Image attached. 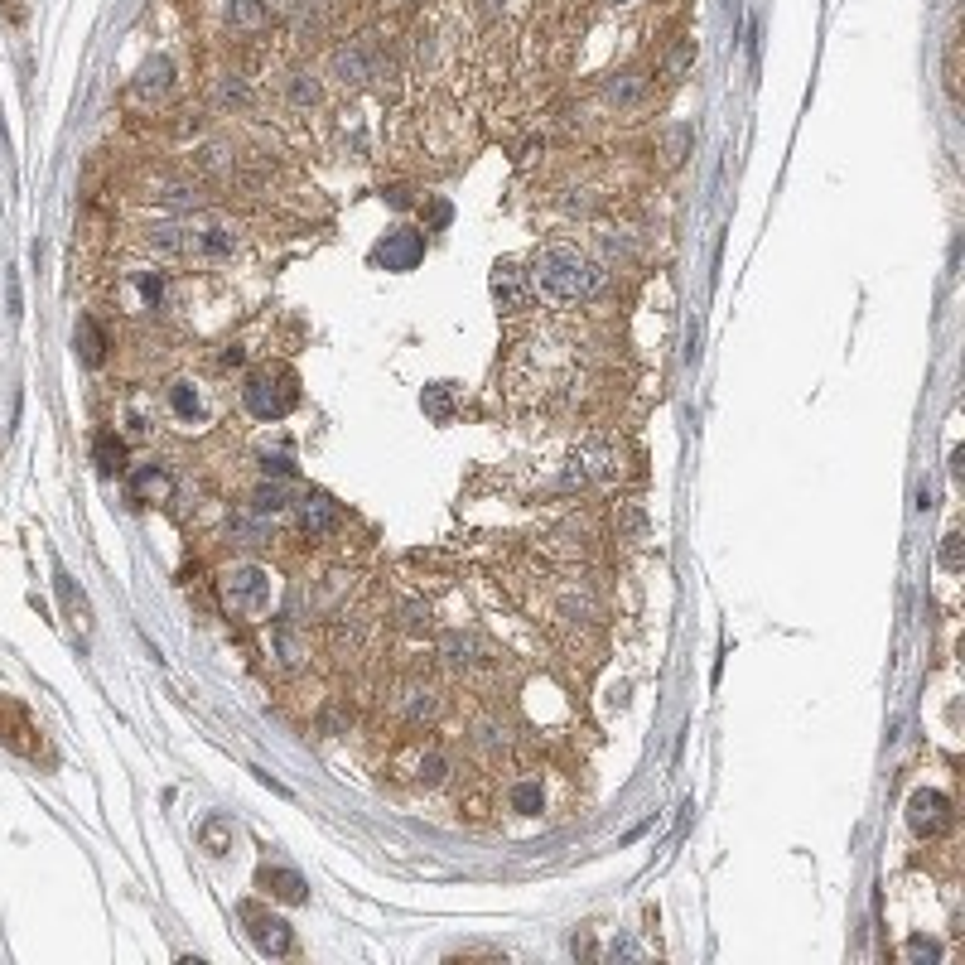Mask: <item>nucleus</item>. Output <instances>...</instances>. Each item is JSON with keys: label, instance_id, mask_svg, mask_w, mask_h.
Segmentation results:
<instances>
[{"label": "nucleus", "instance_id": "7ed1b4c3", "mask_svg": "<svg viewBox=\"0 0 965 965\" xmlns=\"http://www.w3.org/2000/svg\"><path fill=\"white\" fill-rule=\"evenodd\" d=\"M218 589H222V604L232 608L237 618H266L271 604H276V575H271L266 565H256V560L227 565Z\"/></svg>", "mask_w": 965, "mask_h": 965}, {"label": "nucleus", "instance_id": "aec40b11", "mask_svg": "<svg viewBox=\"0 0 965 965\" xmlns=\"http://www.w3.org/2000/svg\"><path fill=\"white\" fill-rule=\"evenodd\" d=\"M227 25H232V34H266L271 5L266 0H227Z\"/></svg>", "mask_w": 965, "mask_h": 965}, {"label": "nucleus", "instance_id": "393cba45", "mask_svg": "<svg viewBox=\"0 0 965 965\" xmlns=\"http://www.w3.org/2000/svg\"><path fill=\"white\" fill-rule=\"evenodd\" d=\"M213 107L218 111H247L251 107V83L242 78V73H218L213 78Z\"/></svg>", "mask_w": 965, "mask_h": 965}, {"label": "nucleus", "instance_id": "20e7f679", "mask_svg": "<svg viewBox=\"0 0 965 965\" xmlns=\"http://www.w3.org/2000/svg\"><path fill=\"white\" fill-rule=\"evenodd\" d=\"M116 300H121V309H131V314H160L169 300V276L155 271V266H136V271L121 276Z\"/></svg>", "mask_w": 965, "mask_h": 965}, {"label": "nucleus", "instance_id": "4468645a", "mask_svg": "<svg viewBox=\"0 0 965 965\" xmlns=\"http://www.w3.org/2000/svg\"><path fill=\"white\" fill-rule=\"evenodd\" d=\"M483 657H488V647L473 633H440V662L449 671H473Z\"/></svg>", "mask_w": 965, "mask_h": 965}, {"label": "nucleus", "instance_id": "79ce46f5", "mask_svg": "<svg viewBox=\"0 0 965 965\" xmlns=\"http://www.w3.org/2000/svg\"><path fill=\"white\" fill-rule=\"evenodd\" d=\"M908 961H917V965H922V961H941V946H937V941H927V937H912L908 941Z\"/></svg>", "mask_w": 965, "mask_h": 965}, {"label": "nucleus", "instance_id": "412c9836", "mask_svg": "<svg viewBox=\"0 0 965 965\" xmlns=\"http://www.w3.org/2000/svg\"><path fill=\"white\" fill-rule=\"evenodd\" d=\"M193 169H198L203 179H232V174H237V155H232V145L208 140V145L193 150Z\"/></svg>", "mask_w": 965, "mask_h": 965}, {"label": "nucleus", "instance_id": "f257e3e1", "mask_svg": "<svg viewBox=\"0 0 965 965\" xmlns=\"http://www.w3.org/2000/svg\"><path fill=\"white\" fill-rule=\"evenodd\" d=\"M526 280H531V290H536L546 304L565 309V304L589 300V295L599 290L604 271H599L579 247H546V251H536Z\"/></svg>", "mask_w": 965, "mask_h": 965}, {"label": "nucleus", "instance_id": "7c9ffc66", "mask_svg": "<svg viewBox=\"0 0 965 965\" xmlns=\"http://www.w3.org/2000/svg\"><path fill=\"white\" fill-rule=\"evenodd\" d=\"M150 198L165 203L169 213H189V208H198V189L184 184V179H160V184H150Z\"/></svg>", "mask_w": 965, "mask_h": 965}, {"label": "nucleus", "instance_id": "09e8293b", "mask_svg": "<svg viewBox=\"0 0 965 965\" xmlns=\"http://www.w3.org/2000/svg\"><path fill=\"white\" fill-rule=\"evenodd\" d=\"M613 956H623V961H633V956H637V946H633V941H628V937H623V941H613Z\"/></svg>", "mask_w": 965, "mask_h": 965}, {"label": "nucleus", "instance_id": "58836bf2", "mask_svg": "<svg viewBox=\"0 0 965 965\" xmlns=\"http://www.w3.org/2000/svg\"><path fill=\"white\" fill-rule=\"evenodd\" d=\"M941 73H946V97L961 102V44H956V34L946 39V68Z\"/></svg>", "mask_w": 965, "mask_h": 965}, {"label": "nucleus", "instance_id": "a19ab883", "mask_svg": "<svg viewBox=\"0 0 965 965\" xmlns=\"http://www.w3.org/2000/svg\"><path fill=\"white\" fill-rule=\"evenodd\" d=\"M401 628H406V633H425V628H430V604L411 599V604L401 608Z\"/></svg>", "mask_w": 965, "mask_h": 965}, {"label": "nucleus", "instance_id": "c9c22d12", "mask_svg": "<svg viewBox=\"0 0 965 965\" xmlns=\"http://www.w3.org/2000/svg\"><path fill=\"white\" fill-rule=\"evenodd\" d=\"M690 63H695V39L676 34V44H671V49H666V58H662V73H666V78H681Z\"/></svg>", "mask_w": 965, "mask_h": 965}, {"label": "nucleus", "instance_id": "473e14b6", "mask_svg": "<svg viewBox=\"0 0 965 965\" xmlns=\"http://www.w3.org/2000/svg\"><path fill=\"white\" fill-rule=\"evenodd\" d=\"M469 739H473V748H478V753H488V758H502V753L512 748L507 729H502V719H478Z\"/></svg>", "mask_w": 965, "mask_h": 965}, {"label": "nucleus", "instance_id": "a878e982", "mask_svg": "<svg viewBox=\"0 0 965 965\" xmlns=\"http://www.w3.org/2000/svg\"><path fill=\"white\" fill-rule=\"evenodd\" d=\"M541 806H546L541 777H517V782L507 787V811H512V816H541Z\"/></svg>", "mask_w": 965, "mask_h": 965}, {"label": "nucleus", "instance_id": "f704fd0d", "mask_svg": "<svg viewBox=\"0 0 965 965\" xmlns=\"http://www.w3.org/2000/svg\"><path fill=\"white\" fill-rule=\"evenodd\" d=\"M329 642H333V652H353V647L362 642V618L338 613V618H333V628H329Z\"/></svg>", "mask_w": 965, "mask_h": 965}, {"label": "nucleus", "instance_id": "bb28decb", "mask_svg": "<svg viewBox=\"0 0 965 965\" xmlns=\"http://www.w3.org/2000/svg\"><path fill=\"white\" fill-rule=\"evenodd\" d=\"M73 343H78V358H83L87 367H102V362H107L111 343H107V333H102V324H97L92 314L78 319V338H73Z\"/></svg>", "mask_w": 965, "mask_h": 965}, {"label": "nucleus", "instance_id": "f3484780", "mask_svg": "<svg viewBox=\"0 0 965 965\" xmlns=\"http://www.w3.org/2000/svg\"><path fill=\"white\" fill-rule=\"evenodd\" d=\"M271 652H276V662L285 666V671H300V666L309 662V637H304L290 618H280L276 633H271Z\"/></svg>", "mask_w": 965, "mask_h": 965}, {"label": "nucleus", "instance_id": "2eb2a0df", "mask_svg": "<svg viewBox=\"0 0 965 965\" xmlns=\"http://www.w3.org/2000/svg\"><path fill=\"white\" fill-rule=\"evenodd\" d=\"M401 715H406V724H435L444 715V695L435 686H425V681H415L401 695Z\"/></svg>", "mask_w": 965, "mask_h": 965}, {"label": "nucleus", "instance_id": "dca6fc26", "mask_svg": "<svg viewBox=\"0 0 965 965\" xmlns=\"http://www.w3.org/2000/svg\"><path fill=\"white\" fill-rule=\"evenodd\" d=\"M165 406H169V415H174V420H179L184 430H193V425L203 420V391H198V382L179 377V382H169Z\"/></svg>", "mask_w": 965, "mask_h": 965}, {"label": "nucleus", "instance_id": "1a4fd4ad", "mask_svg": "<svg viewBox=\"0 0 965 965\" xmlns=\"http://www.w3.org/2000/svg\"><path fill=\"white\" fill-rule=\"evenodd\" d=\"M338 526H343V507L329 493L300 497V531L309 541H329V536H338Z\"/></svg>", "mask_w": 965, "mask_h": 965}, {"label": "nucleus", "instance_id": "c03bdc74", "mask_svg": "<svg viewBox=\"0 0 965 965\" xmlns=\"http://www.w3.org/2000/svg\"><path fill=\"white\" fill-rule=\"evenodd\" d=\"M382 198L391 203V208H411V203H415V189H411V184H391V189H382Z\"/></svg>", "mask_w": 965, "mask_h": 965}, {"label": "nucleus", "instance_id": "37998d69", "mask_svg": "<svg viewBox=\"0 0 965 965\" xmlns=\"http://www.w3.org/2000/svg\"><path fill=\"white\" fill-rule=\"evenodd\" d=\"M941 565H946V570H961V531H951V536H946V546H941Z\"/></svg>", "mask_w": 965, "mask_h": 965}, {"label": "nucleus", "instance_id": "c85d7f7f", "mask_svg": "<svg viewBox=\"0 0 965 965\" xmlns=\"http://www.w3.org/2000/svg\"><path fill=\"white\" fill-rule=\"evenodd\" d=\"M92 459H97V469L116 478V473H126V440L116 435V430H97V440H92Z\"/></svg>", "mask_w": 965, "mask_h": 965}, {"label": "nucleus", "instance_id": "f03ea898", "mask_svg": "<svg viewBox=\"0 0 965 965\" xmlns=\"http://www.w3.org/2000/svg\"><path fill=\"white\" fill-rule=\"evenodd\" d=\"M242 406H247L251 420H285V415L300 406V377L285 367V362H271V367H256L247 372L242 382Z\"/></svg>", "mask_w": 965, "mask_h": 965}, {"label": "nucleus", "instance_id": "c756f323", "mask_svg": "<svg viewBox=\"0 0 965 965\" xmlns=\"http://www.w3.org/2000/svg\"><path fill=\"white\" fill-rule=\"evenodd\" d=\"M145 247L160 251V256H189V227H179V222H155V227L145 232Z\"/></svg>", "mask_w": 965, "mask_h": 965}, {"label": "nucleus", "instance_id": "49530a36", "mask_svg": "<svg viewBox=\"0 0 965 965\" xmlns=\"http://www.w3.org/2000/svg\"><path fill=\"white\" fill-rule=\"evenodd\" d=\"M343 724H348V710H338V705H333V710H324V719H319V729H324V734H338Z\"/></svg>", "mask_w": 965, "mask_h": 965}, {"label": "nucleus", "instance_id": "a18cd8bd", "mask_svg": "<svg viewBox=\"0 0 965 965\" xmlns=\"http://www.w3.org/2000/svg\"><path fill=\"white\" fill-rule=\"evenodd\" d=\"M449 218H454V213H449V203H444V198H435V203L425 208V222H430V227H449Z\"/></svg>", "mask_w": 965, "mask_h": 965}, {"label": "nucleus", "instance_id": "423d86ee", "mask_svg": "<svg viewBox=\"0 0 965 965\" xmlns=\"http://www.w3.org/2000/svg\"><path fill=\"white\" fill-rule=\"evenodd\" d=\"M242 922H247V937L256 941L261 956H290L295 937H290V922H280L276 912L256 908V903H242Z\"/></svg>", "mask_w": 965, "mask_h": 965}, {"label": "nucleus", "instance_id": "cd10ccee", "mask_svg": "<svg viewBox=\"0 0 965 965\" xmlns=\"http://www.w3.org/2000/svg\"><path fill=\"white\" fill-rule=\"evenodd\" d=\"M193 835H198V845H203L208 855H227L232 840H237V826H232V816H203Z\"/></svg>", "mask_w": 965, "mask_h": 965}, {"label": "nucleus", "instance_id": "ea45409f", "mask_svg": "<svg viewBox=\"0 0 965 965\" xmlns=\"http://www.w3.org/2000/svg\"><path fill=\"white\" fill-rule=\"evenodd\" d=\"M690 140H695V131H690V126H676V131H666L662 155H666V165H671V169H676V165H681V160H686Z\"/></svg>", "mask_w": 965, "mask_h": 965}, {"label": "nucleus", "instance_id": "6ab92c4d", "mask_svg": "<svg viewBox=\"0 0 965 965\" xmlns=\"http://www.w3.org/2000/svg\"><path fill=\"white\" fill-rule=\"evenodd\" d=\"M256 883H261L276 903H304V898H309V883H304L295 869H280V864H266V869L256 874Z\"/></svg>", "mask_w": 965, "mask_h": 965}, {"label": "nucleus", "instance_id": "9b49d317", "mask_svg": "<svg viewBox=\"0 0 965 965\" xmlns=\"http://www.w3.org/2000/svg\"><path fill=\"white\" fill-rule=\"evenodd\" d=\"M232 251H237V237H232V227H222V222H208V227L189 232V256L203 261V266L232 261Z\"/></svg>", "mask_w": 965, "mask_h": 965}, {"label": "nucleus", "instance_id": "0eeeda50", "mask_svg": "<svg viewBox=\"0 0 965 965\" xmlns=\"http://www.w3.org/2000/svg\"><path fill=\"white\" fill-rule=\"evenodd\" d=\"M329 78L338 87H348V92H358V87L372 83V49H367V39H348V44H338L329 54Z\"/></svg>", "mask_w": 965, "mask_h": 965}, {"label": "nucleus", "instance_id": "6e6552de", "mask_svg": "<svg viewBox=\"0 0 965 965\" xmlns=\"http://www.w3.org/2000/svg\"><path fill=\"white\" fill-rule=\"evenodd\" d=\"M372 261H377L382 271H415V266L425 261V237L411 232V227H391L382 242H377Z\"/></svg>", "mask_w": 965, "mask_h": 965}, {"label": "nucleus", "instance_id": "b1692460", "mask_svg": "<svg viewBox=\"0 0 965 965\" xmlns=\"http://www.w3.org/2000/svg\"><path fill=\"white\" fill-rule=\"evenodd\" d=\"M449 753L444 748H420L415 753V768H411V777H415V787H425V792H435V787H444L449 782Z\"/></svg>", "mask_w": 965, "mask_h": 965}, {"label": "nucleus", "instance_id": "f8f14e48", "mask_svg": "<svg viewBox=\"0 0 965 965\" xmlns=\"http://www.w3.org/2000/svg\"><path fill=\"white\" fill-rule=\"evenodd\" d=\"M647 97H652V78H647V73L623 68V73H608V78H604V102H608V107L637 111Z\"/></svg>", "mask_w": 965, "mask_h": 965}, {"label": "nucleus", "instance_id": "2f4dec72", "mask_svg": "<svg viewBox=\"0 0 965 965\" xmlns=\"http://www.w3.org/2000/svg\"><path fill=\"white\" fill-rule=\"evenodd\" d=\"M290 34H295V44H300V49H314V44H324V34H329V25H324V10H319L314 0H309V5H300V10H295V29H290Z\"/></svg>", "mask_w": 965, "mask_h": 965}, {"label": "nucleus", "instance_id": "e433bc0d", "mask_svg": "<svg viewBox=\"0 0 965 965\" xmlns=\"http://www.w3.org/2000/svg\"><path fill=\"white\" fill-rule=\"evenodd\" d=\"M420 406H425V415H430V420H440V425H444V420L454 415V396H449V386L435 382V386H425Z\"/></svg>", "mask_w": 965, "mask_h": 965}, {"label": "nucleus", "instance_id": "4c0bfd02", "mask_svg": "<svg viewBox=\"0 0 965 965\" xmlns=\"http://www.w3.org/2000/svg\"><path fill=\"white\" fill-rule=\"evenodd\" d=\"M227 536H237V546H261L266 541V517H237V522L227 526Z\"/></svg>", "mask_w": 965, "mask_h": 965}, {"label": "nucleus", "instance_id": "a211bd4d", "mask_svg": "<svg viewBox=\"0 0 965 965\" xmlns=\"http://www.w3.org/2000/svg\"><path fill=\"white\" fill-rule=\"evenodd\" d=\"M280 92H285V102L295 111H314L324 102V83H319V73H309V68H290V73L280 78Z\"/></svg>", "mask_w": 965, "mask_h": 965}, {"label": "nucleus", "instance_id": "4be33fe9", "mask_svg": "<svg viewBox=\"0 0 965 965\" xmlns=\"http://www.w3.org/2000/svg\"><path fill=\"white\" fill-rule=\"evenodd\" d=\"M493 300L507 309V314H517L526 304V285H522V271H517V261H497L493 266Z\"/></svg>", "mask_w": 965, "mask_h": 965}, {"label": "nucleus", "instance_id": "de8ad7c7", "mask_svg": "<svg viewBox=\"0 0 965 965\" xmlns=\"http://www.w3.org/2000/svg\"><path fill=\"white\" fill-rule=\"evenodd\" d=\"M242 362H247V348H237V343L222 348V367H242Z\"/></svg>", "mask_w": 965, "mask_h": 965}, {"label": "nucleus", "instance_id": "3c124183", "mask_svg": "<svg viewBox=\"0 0 965 965\" xmlns=\"http://www.w3.org/2000/svg\"><path fill=\"white\" fill-rule=\"evenodd\" d=\"M0 5H10V0H0Z\"/></svg>", "mask_w": 965, "mask_h": 965}, {"label": "nucleus", "instance_id": "ddd939ff", "mask_svg": "<svg viewBox=\"0 0 965 965\" xmlns=\"http://www.w3.org/2000/svg\"><path fill=\"white\" fill-rule=\"evenodd\" d=\"M174 497V478L165 464H136L131 469V502H169Z\"/></svg>", "mask_w": 965, "mask_h": 965}, {"label": "nucleus", "instance_id": "72a5a7b5", "mask_svg": "<svg viewBox=\"0 0 965 965\" xmlns=\"http://www.w3.org/2000/svg\"><path fill=\"white\" fill-rule=\"evenodd\" d=\"M247 502H251V512H256V517H280V512H285V502H290V493H285L280 483L266 478V483H256V488H251Z\"/></svg>", "mask_w": 965, "mask_h": 965}, {"label": "nucleus", "instance_id": "5701e85b", "mask_svg": "<svg viewBox=\"0 0 965 965\" xmlns=\"http://www.w3.org/2000/svg\"><path fill=\"white\" fill-rule=\"evenodd\" d=\"M121 425H126V435L145 440V435L155 430V396H150V391H131V396L121 401Z\"/></svg>", "mask_w": 965, "mask_h": 965}, {"label": "nucleus", "instance_id": "39448f33", "mask_svg": "<svg viewBox=\"0 0 965 965\" xmlns=\"http://www.w3.org/2000/svg\"><path fill=\"white\" fill-rule=\"evenodd\" d=\"M951 797L937 792V787H922V792H912L908 797V826L922 835V840H937L951 830Z\"/></svg>", "mask_w": 965, "mask_h": 965}, {"label": "nucleus", "instance_id": "9d476101", "mask_svg": "<svg viewBox=\"0 0 965 965\" xmlns=\"http://www.w3.org/2000/svg\"><path fill=\"white\" fill-rule=\"evenodd\" d=\"M131 97L145 102V107H165L169 97H174V63H169L165 54L150 58L136 78H131Z\"/></svg>", "mask_w": 965, "mask_h": 965}, {"label": "nucleus", "instance_id": "8fccbe9b", "mask_svg": "<svg viewBox=\"0 0 965 965\" xmlns=\"http://www.w3.org/2000/svg\"><path fill=\"white\" fill-rule=\"evenodd\" d=\"M608 5H642V0H608Z\"/></svg>", "mask_w": 965, "mask_h": 965}]
</instances>
